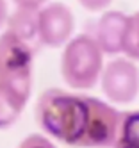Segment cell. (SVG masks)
<instances>
[{"label":"cell","instance_id":"obj_5","mask_svg":"<svg viewBox=\"0 0 139 148\" xmlns=\"http://www.w3.org/2000/svg\"><path fill=\"white\" fill-rule=\"evenodd\" d=\"M102 93L114 103H130L139 95V68L127 57H116L103 66Z\"/></svg>","mask_w":139,"mask_h":148},{"label":"cell","instance_id":"obj_12","mask_svg":"<svg viewBox=\"0 0 139 148\" xmlns=\"http://www.w3.org/2000/svg\"><path fill=\"white\" fill-rule=\"evenodd\" d=\"M77 2L84 7V9H88V11H103V9H107L111 5L112 0H77Z\"/></svg>","mask_w":139,"mask_h":148},{"label":"cell","instance_id":"obj_3","mask_svg":"<svg viewBox=\"0 0 139 148\" xmlns=\"http://www.w3.org/2000/svg\"><path fill=\"white\" fill-rule=\"evenodd\" d=\"M36 52L14 34H0V86L27 103L32 93V66Z\"/></svg>","mask_w":139,"mask_h":148},{"label":"cell","instance_id":"obj_10","mask_svg":"<svg viewBox=\"0 0 139 148\" xmlns=\"http://www.w3.org/2000/svg\"><path fill=\"white\" fill-rule=\"evenodd\" d=\"M116 148H139V111H123Z\"/></svg>","mask_w":139,"mask_h":148},{"label":"cell","instance_id":"obj_2","mask_svg":"<svg viewBox=\"0 0 139 148\" xmlns=\"http://www.w3.org/2000/svg\"><path fill=\"white\" fill-rule=\"evenodd\" d=\"M103 52L88 32L71 38L61 54L59 71L73 89H91L100 82L103 71Z\"/></svg>","mask_w":139,"mask_h":148},{"label":"cell","instance_id":"obj_6","mask_svg":"<svg viewBox=\"0 0 139 148\" xmlns=\"http://www.w3.org/2000/svg\"><path fill=\"white\" fill-rule=\"evenodd\" d=\"M75 16L62 2H50L39 9V36L41 43L50 48H59L71 39Z\"/></svg>","mask_w":139,"mask_h":148},{"label":"cell","instance_id":"obj_1","mask_svg":"<svg viewBox=\"0 0 139 148\" xmlns=\"http://www.w3.org/2000/svg\"><path fill=\"white\" fill-rule=\"evenodd\" d=\"M34 120L53 139L79 148L88 123L86 95H75L59 88L41 91L34 105Z\"/></svg>","mask_w":139,"mask_h":148},{"label":"cell","instance_id":"obj_14","mask_svg":"<svg viewBox=\"0 0 139 148\" xmlns=\"http://www.w3.org/2000/svg\"><path fill=\"white\" fill-rule=\"evenodd\" d=\"M9 18V7H7V0H0V29L7 23Z\"/></svg>","mask_w":139,"mask_h":148},{"label":"cell","instance_id":"obj_9","mask_svg":"<svg viewBox=\"0 0 139 148\" xmlns=\"http://www.w3.org/2000/svg\"><path fill=\"white\" fill-rule=\"evenodd\" d=\"M23 109L25 103H21L13 93H9L5 88L0 86V130L13 127L21 116Z\"/></svg>","mask_w":139,"mask_h":148},{"label":"cell","instance_id":"obj_11","mask_svg":"<svg viewBox=\"0 0 139 148\" xmlns=\"http://www.w3.org/2000/svg\"><path fill=\"white\" fill-rule=\"evenodd\" d=\"M18 148H55L47 136H41V134H29L27 137L21 139V143L18 145Z\"/></svg>","mask_w":139,"mask_h":148},{"label":"cell","instance_id":"obj_7","mask_svg":"<svg viewBox=\"0 0 139 148\" xmlns=\"http://www.w3.org/2000/svg\"><path fill=\"white\" fill-rule=\"evenodd\" d=\"M128 23V14L121 11H105L96 22H88V30L102 48L103 56L123 54V38Z\"/></svg>","mask_w":139,"mask_h":148},{"label":"cell","instance_id":"obj_13","mask_svg":"<svg viewBox=\"0 0 139 148\" xmlns=\"http://www.w3.org/2000/svg\"><path fill=\"white\" fill-rule=\"evenodd\" d=\"M16 7H29V9H41L47 5V0H13Z\"/></svg>","mask_w":139,"mask_h":148},{"label":"cell","instance_id":"obj_4","mask_svg":"<svg viewBox=\"0 0 139 148\" xmlns=\"http://www.w3.org/2000/svg\"><path fill=\"white\" fill-rule=\"evenodd\" d=\"M86 103L88 123L79 148H116L123 111L94 97H86Z\"/></svg>","mask_w":139,"mask_h":148},{"label":"cell","instance_id":"obj_8","mask_svg":"<svg viewBox=\"0 0 139 148\" xmlns=\"http://www.w3.org/2000/svg\"><path fill=\"white\" fill-rule=\"evenodd\" d=\"M7 29L25 45H29L38 54L41 48V36H39V9L29 7H16L7 18Z\"/></svg>","mask_w":139,"mask_h":148}]
</instances>
